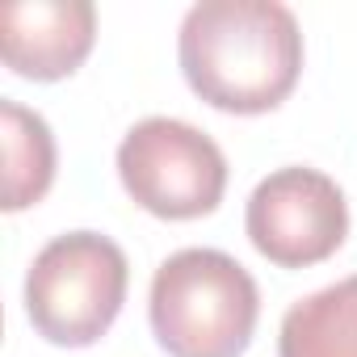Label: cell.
<instances>
[{
	"instance_id": "obj_5",
	"label": "cell",
	"mask_w": 357,
	"mask_h": 357,
	"mask_svg": "<svg viewBox=\"0 0 357 357\" xmlns=\"http://www.w3.org/2000/svg\"><path fill=\"white\" fill-rule=\"evenodd\" d=\"M244 227L252 248L278 269H307L328 261L349 236V202L328 172L290 164L252 190Z\"/></svg>"
},
{
	"instance_id": "obj_3",
	"label": "cell",
	"mask_w": 357,
	"mask_h": 357,
	"mask_svg": "<svg viewBox=\"0 0 357 357\" xmlns=\"http://www.w3.org/2000/svg\"><path fill=\"white\" fill-rule=\"evenodd\" d=\"M126 252L97 231L55 236L26 273V315L59 349L97 344L126 303Z\"/></svg>"
},
{
	"instance_id": "obj_8",
	"label": "cell",
	"mask_w": 357,
	"mask_h": 357,
	"mask_svg": "<svg viewBox=\"0 0 357 357\" xmlns=\"http://www.w3.org/2000/svg\"><path fill=\"white\" fill-rule=\"evenodd\" d=\"M0 126H5V211H26L47 198L55 181V135L43 114L0 101Z\"/></svg>"
},
{
	"instance_id": "obj_1",
	"label": "cell",
	"mask_w": 357,
	"mask_h": 357,
	"mask_svg": "<svg viewBox=\"0 0 357 357\" xmlns=\"http://www.w3.org/2000/svg\"><path fill=\"white\" fill-rule=\"evenodd\" d=\"M190 89L223 114L278 109L303 72L298 22L278 0H202L176 38Z\"/></svg>"
},
{
	"instance_id": "obj_4",
	"label": "cell",
	"mask_w": 357,
	"mask_h": 357,
	"mask_svg": "<svg viewBox=\"0 0 357 357\" xmlns=\"http://www.w3.org/2000/svg\"><path fill=\"white\" fill-rule=\"evenodd\" d=\"M126 194L155 219H202L223 202L227 160L211 135L181 118H143L118 147Z\"/></svg>"
},
{
	"instance_id": "obj_7",
	"label": "cell",
	"mask_w": 357,
	"mask_h": 357,
	"mask_svg": "<svg viewBox=\"0 0 357 357\" xmlns=\"http://www.w3.org/2000/svg\"><path fill=\"white\" fill-rule=\"evenodd\" d=\"M278 357H357V273L286 311Z\"/></svg>"
},
{
	"instance_id": "obj_6",
	"label": "cell",
	"mask_w": 357,
	"mask_h": 357,
	"mask_svg": "<svg viewBox=\"0 0 357 357\" xmlns=\"http://www.w3.org/2000/svg\"><path fill=\"white\" fill-rule=\"evenodd\" d=\"M97 38V9L89 0H22L0 9V55L26 80L72 76Z\"/></svg>"
},
{
	"instance_id": "obj_2",
	"label": "cell",
	"mask_w": 357,
	"mask_h": 357,
	"mask_svg": "<svg viewBox=\"0 0 357 357\" xmlns=\"http://www.w3.org/2000/svg\"><path fill=\"white\" fill-rule=\"evenodd\" d=\"M147 315L168 357H240L257 332L261 290L236 257L181 248L155 269Z\"/></svg>"
}]
</instances>
